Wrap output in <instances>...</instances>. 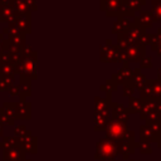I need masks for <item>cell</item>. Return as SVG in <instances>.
Listing matches in <instances>:
<instances>
[{
  "mask_svg": "<svg viewBox=\"0 0 161 161\" xmlns=\"http://www.w3.org/2000/svg\"><path fill=\"white\" fill-rule=\"evenodd\" d=\"M146 47L143 45H133L123 49V60L125 62H140L146 55Z\"/></svg>",
  "mask_w": 161,
  "mask_h": 161,
  "instance_id": "6da1fadb",
  "label": "cell"
},
{
  "mask_svg": "<svg viewBox=\"0 0 161 161\" xmlns=\"http://www.w3.org/2000/svg\"><path fill=\"white\" fill-rule=\"evenodd\" d=\"M152 23H153V18H152L151 11L141 10L138 16H136L135 19V24L142 29H150L152 26Z\"/></svg>",
  "mask_w": 161,
  "mask_h": 161,
  "instance_id": "7a4b0ae2",
  "label": "cell"
},
{
  "mask_svg": "<svg viewBox=\"0 0 161 161\" xmlns=\"http://www.w3.org/2000/svg\"><path fill=\"white\" fill-rule=\"evenodd\" d=\"M123 0H102V8L106 9L107 15H118Z\"/></svg>",
  "mask_w": 161,
  "mask_h": 161,
  "instance_id": "3957f363",
  "label": "cell"
},
{
  "mask_svg": "<svg viewBox=\"0 0 161 161\" xmlns=\"http://www.w3.org/2000/svg\"><path fill=\"white\" fill-rule=\"evenodd\" d=\"M113 78L117 80V82H127L132 79V70L128 68V63L125 62L123 64V68L117 73V74H113Z\"/></svg>",
  "mask_w": 161,
  "mask_h": 161,
  "instance_id": "277c9868",
  "label": "cell"
},
{
  "mask_svg": "<svg viewBox=\"0 0 161 161\" xmlns=\"http://www.w3.org/2000/svg\"><path fill=\"white\" fill-rule=\"evenodd\" d=\"M147 82H148V79L141 73V69L140 68L132 70V84L135 87H137L138 89H141Z\"/></svg>",
  "mask_w": 161,
  "mask_h": 161,
  "instance_id": "5b68a950",
  "label": "cell"
},
{
  "mask_svg": "<svg viewBox=\"0 0 161 161\" xmlns=\"http://www.w3.org/2000/svg\"><path fill=\"white\" fill-rule=\"evenodd\" d=\"M132 25V23L127 19V18H125V16H121L119 18V20H117L116 23H114V26H113V33H125L130 26Z\"/></svg>",
  "mask_w": 161,
  "mask_h": 161,
  "instance_id": "8992f818",
  "label": "cell"
},
{
  "mask_svg": "<svg viewBox=\"0 0 161 161\" xmlns=\"http://www.w3.org/2000/svg\"><path fill=\"white\" fill-rule=\"evenodd\" d=\"M151 48L152 50H155L157 53L158 57H161V28L157 29L156 34H153V39L151 43Z\"/></svg>",
  "mask_w": 161,
  "mask_h": 161,
  "instance_id": "52a82bcc",
  "label": "cell"
},
{
  "mask_svg": "<svg viewBox=\"0 0 161 161\" xmlns=\"http://www.w3.org/2000/svg\"><path fill=\"white\" fill-rule=\"evenodd\" d=\"M151 87H152V92H153V97H161V79H151L148 80Z\"/></svg>",
  "mask_w": 161,
  "mask_h": 161,
  "instance_id": "ba28073f",
  "label": "cell"
},
{
  "mask_svg": "<svg viewBox=\"0 0 161 161\" xmlns=\"http://www.w3.org/2000/svg\"><path fill=\"white\" fill-rule=\"evenodd\" d=\"M140 93H141V97H142L143 99H146V98H152V97H153V92H152V87H151L150 82H147V83L140 89Z\"/></svg>",
  "mask_w": 161,
  "mask_h": 161,
  "instance_id": "9c48e42d",
  "label": "cell"
},
{
  "mask_svg": "<svg viewBox=\"0 0 161 161\" xmlns=\"http://www.w3.org/2000/svg\"><path fill=\"white\" fill-rule=\"evenodd\" d=\"M153 18V21H161V3L152 5V9L150 10Z\"/></svg>",
  "mask_w": 161,
  "mask_h": 161,
  "instance_id": "30bf717a",
  "label": "cell"
},
{
  "mask_svg": "<svg viewBox=\"0 0 161 161\" xmlns=\"http://www.w3.org/2000/svg\"><path fill=\"white\" fill-rule=\"evenodd\" d=\"M152 67V57L145 55L140 60V69H150Z\"/></svg>",
  "mask_w": 161,
  "mask_h": 161,
  "instance_id": "8fae6325",
  "label": "cell"
},
{
  "mask_svg": "<svg viewBox=\"0 0 161 161\" xmlns=\"http://www.w3.org/2000/svg\"><path fill=\"white\" fill-rule=\"evenodd\" d=\"M126 3H127V5H128L133 11H135V10H140L141 6L146 4L145 0H127Z\"/></svg>",
  "mask_w": 161,
  "mask_h": 161,
  "instance_id": "7c38bea8",
  "label": "cell"
},
{
  "mask_svg": "<svg viewBox=\"0 0 161 161\" xmlns=\"http://www.w3.org/2000/svg\"><path fill=\"white\" fill-rule=\"evenodd\" d=\"M123 89H125V92H123L125 96H131V94L133 93V91H135V86H133L131 82H128V83L125 84Z\"/></svg>",
  "mask_w": 161,
  "mask_h": 161,
  "instance_id": "4fadbf2b",
  "label": "cell"
},
{
  "mask_svg": "<svg viewBox=\"0 0 161 161\" xmlns=\"http://www.w3.org/2000/svg\"><path fill=\"white\" fill-rule=\"evenodd\" d=\"M155 103H156V108H157V111L158 112H161V98L158 97H155Z\"/></svg>",
  "mask_w": 161,
  "mask_h": 161,
  "instance_id": "5bb4252c",
  "label": "cell"
},
{
  "mask_svg": "<svg viewBox=\"0 0 161 161\" xmlns=\"http://www.w3.org/2000/svg\"><path fill=\"white\" fill-rule=\"evenodd\" d=\"M157 78H158V79H161V67L157 69Z\"/></svg>",
  "mask_w": 161,
  "mask_h": 161,
  "instance_id": "9a60e30c",
  "label": "cell"
},
{
  "mask_svg": "<svg viewBox=\"0 0 161 161\" xmlns=\"http://www.w3.org/2000/svg\"><path fill=\"white\" fill-rule=\"evenodd\" d=\"M151 3H152V5H155V4H158V3H161V0H151Z\"/></svg>",
  "mask_w": 161,
  "mask_h": 161,
  "instance_id": "2e32d148",
  "label": "cell"
},
{
  "mask_svg": "<svg viewBox=\"0 0 161 161\" xmlns=\"http://www.w3.org/2000/svg\"><path fill=\"white\" fill-rule=\"evenodd\" d=\"M160 98H161V97H160Z\"/></svg>",
  "mask_w": 161,
  "mask_h": 161,
  "instance_id": "e0dca14e",
  "label": "cell"
}]
</instances>
